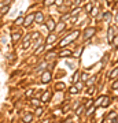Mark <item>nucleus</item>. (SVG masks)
Listing matches in <instances>:
<instances>
[{"label":"nucleus","instance_id":"31","mask_svg":"<svg viewBox=\"0 0 118 123\" xmlns=\"http://www.w3.org/2000/svg\"><path fill=\"white\" fill-rule=\"evenodd\" d=\"M92 103H94L92 100H87V101H85V105H84V108H89V107L92 105Z\"/></svg>","mask_w":118,"mask_h":123},{"label":"nucleus","instance_id":"36","mask_svg":"<svg viewBox=\"0 0 118 123\" xmlns=\"http://www.w3.org/2000/svg\"><path fill=\"white\" fill-rule=\"evenodd\" d=\"M56 56V53H54V52H51V53H47V56H45V59H51V57Z\"/></svg>","mask_w":118,"mask_h":123},{"label":"nucleus","instance_id":"6","mask_svg":"<svg viewBox=\"0 0 118 123\" xmlns=\"http://www.w3.org/2000/svg\"><path fill=\"white\" fill-rule=\"evenodd\" d=\"M78 36H80V32H78V30H74V32H71L70 34H69V36H66V38L69 40V42H71V41H74V40H76V38H77Z\"/></svg>","mask_w":118,"mask_h":123},{"label":"nucleus","instance_id":"14","mask_svg":"<svg viewBox=\"0 0 118 123\" xmlns=\"http://www.w3.org/2000/svg\"><path fill=\"white\" fill-rule=\"evenodd\" d=\"M55 40H56V36L54 34V33H51V34L47 37V44H51V42H54Z\"/></svg>","mask_w":118,"mask_h":123},{"label":"nucleus","instance_id":"27","mask_svg":"<svg viewBox=\"0 0 118 123\" xmlns=\"http://www.w3.org/2000/svg\"><path fill=\"white\" fill-rule=\"evenodd\" d=\"M69 92H70V94H76V93H78V89H77L76 86H71Z\"/></svg>","mask_w":118,"mask_h":123},{"label":"nucleus","instance_id":"18","mask_svg":"<svg viewBox=\"0 0 118 123\" xmlns=\"http://www.w3.org/2000/svg\"><path fill=\"white\" fill-rule=\"evenodd\" d=\"M55 30H56V32H63V30H65V23H63V22H61L59 25H56Z\"/></svg>","mask_w":118,"mask_h":123},{"label":"nucleus","instance_id":"42","mask_svg":"<svg viewBox=\"0 0 118 123\" xmlns=\"http://www.w3.org/2000/svg\"><path fill=\"white\" fill-rule=\"evenodd\" d=\"M114 42V47H118V36H115V41H113Z\"/></svg>","mask_w":118,"mask_h":123},{"label":"nucleus","instance_id":"30","mask_svg":"<svg viewBox=\"0 0 118 123\" xmlns=\"http://www.w3.org/2000/svg\"><path fill=\"white\" fill-rule=\"evenodd\" d=\"M36 114H37V116H40L43 114V108L41 107H36Z\"/></svg>","mask_w":118,"mask_h":123},{"label":"nucleus","instance_id":"8","mask_svg":"<svg viewBox=\"0 0 118 123\" xmlns=\"http://www.w3.org/2000/svg\"><path fill=\"white\" fill-rule=\"evenodd\" d=\"M45 67H47V62H41V63L36 67V73H44L43 70H45Z\"/></svg>","mask_w":118,"mask_h":123},{"label":"nucleus","instance_id":"40","mask_svg":"<svg viewBox=\"0 0 118 123\" xmlns=\"http://www.w3.org/2000/svg\"><path fill=\"white\" fill-rule=\"evenodd\" d=\"M34 62H36V55H34V56H32V57H30V60H29V63H34Z\"/></svg>","mask_w":118,"mask_h":123},{"label":"nucleus","instance_id":"51","mask_svg":"<svg viewBox=\"0 0 118 123\" xmlns=\"http://www.w3.org/2000/svg\"><path fill=\"white\" fill-rule=\"evenodd\" d=\"M117 36H118V34H117Z\"/></svg>","mask_w":118,"mask_h":123},{"label":"nucleus","instance_id":"1","mask_svg":"<svg viewBox=\"0 0 118 123\" xmlns=\"http://www.w3.org/2000/svg\"><path fill=\"white\" fill-rule=\"evenodd\" d=\"M114 37H115V27H114V26H110V27H109V32H107V41H109L110 44H113Z\"/></svg>","mask_w":118,"mask_h":123},{"label":"nucleus","instance_id":"41","mask_svg":"<svg viewBox=\"0 0 118 123\" xmlns=\"http://www.w3.org/2000/svg\"><path fill=\"white\" fill-rule=\"evenodd\" d=\"M113 118H115V112H110L109 115V119H113Z\"/></svg>","mask_w":118,"mask_h":123},{"label":"nucleus","instance_id":"37","mask_svg":"<svg viewBox=\"0 0 118 123\" xmlns=\"http://www.w3.org/2000/svg\"><path fill=\"white\" fill-rule=\"evenodd\" d=\"M111 88H113V89H118V81H114V82H113Z\"/></svg>","mask_w":118,"mask_h":123},{"label":"nucleus","instance_id":"22","mask_svg":"<svg viewBox=\"0 0 118 123\" xmlns=\"http://www.w3.org/2000/svg\"><path fill=\"white\" fill-rule=\"evenodd\" d=\"M95 92H96V88H95V86H89V88H88V94H89V96H94Z\"/></svg>","mask_w":118,"mask_h":123},{"label":"nucleus","instance_id":"43","mask_svg":"<svg viewBox=\"0 0 118 123\" xmlns=\"http://www.w3.org/2000/svg\"><path fill=\"white\" fill-rule=\"evenodd\" d=\"M32 92H33V90H28V93H26V94H28L29 97H30V96H32Z\"/></svg>","mask_w":118,"mask_h":123},{"label":"nucleus","instance_id":"10","mask_svg":"<svg viewBox=\"0 0 118 123\" xmlns=\"http://www.w3.org/2000/svg\"><path fill=\"white\" fill-rule=\"evenodd\" d=\"M59 56H61V57L71 56V51H70V49H65V51H61V52H59Z\"/></svg>","mask_w":118,"mask_h":123},{"label":"nucleus","instance_id":"28","mask_svg":"<svg viewBox=\"0 0 118 123\" xmlns=\"http://www.w3.org/2000/svg\"><path fill=\"white\" fill-rule=\"evenodd\" d=\"M43 51H44V47H43V45H41V47H39V49H36V52H34V55H36V56H37V55H40V53H41V52H43Z\"/></svg>","mask_w":118,"mask_h":123},{"label":"nucleus","instance_id":"38","mask_svg":"<svg viewBox=\"0 0 118 123\" xmlns=\"http://www.w3.org/2000/svg\"><path fill=\"white\" fill-rule=\"evenodd\" d=\"M39 37H40V34H39V33H34V34H32V41H33V40H36V38H39Z\"/></svg>","mask_w":118,"mask_h":123},{"label":"nucleus","instance_id":"26","mask_svg":"<svg viewBox=\"0 0 118 123\" xmlns=\"http://www.w3.org/2000/svg\"><path fill=\"white\" fill-rule=\"evenodd\" d=\"M82 112H84V107H78L77 109H76V115H82Z\"/></svg>","mask_w":118,"mask_h":123},{"label":"nucleus","instance_id":"39","mask_svg":"<svg viewBox=\"0 0 118 123\" xmlns=\"http://www.w3.org/2000/svg\"><path fill=\"white\" fill-rule=\"evenodd\" d=\"M62 3H63V0H55V4L56 6H59V7L62 6Z\"/></svg>","mask_w":118,"mask_h":123},{"label":"nucleus","instance_id":"25","mask_svg":"<svg viewBox=\"0 0 118 123\" xmlns=\"http://www.w3.org/2000/svg\"><path fill=\"white\" fill-rule=\"evenodd\" d=\"M30 104H32V105H34V107H40V101H39V100H36V98H32Z\"/></svg>","mask_w":118,"mask_h":123},{"label":"nucleus","instance_id":"35","mask_svg":"<svg viewBox=\"0 0 118 123\" xmlns=\"http://www.w3.org/2000/svg\"><path fill=\"white\" fill-rule=\"evenodd\" d=\"M87 79H88V75L85 73H82L81 74V81H87Z\"/></svg>","mask_w":118,"mask_h":123},{"label":"nucleus","instance_id":"48","mask_svg":"<svg viewBox=\"0 0 118 123\" xmlns=\"http://www.w3.org/2000/svg\"><path fill=\"white\" fill-rule=\"evenodd\" d=\"M115 123H118V116H117V119H115Z\"/></svg>","mask_w":118,"mask_h":123},{"label":"nucleus","instance_id":"13","mask_svg":"<svg viewBox=\"0 0 118 123\" xmlns=\"http://www.w3.org/2000/svg\"><path fill=\"white\" fill-rule=\"evenodd\" d=\"M19 38H21V33H19V32L12 33V42H18Z\"/></svg>","mask_w":118,"mask_h":123},{"label":"nucleus","instance_id":"17","mask_svg":"<svg viewBox=\"0 0 118 123\" xmlns=\"http://www.w3.org/2000/svg\"><path fill=\"white\" fill-rule=\"evenodd\" d=\"M24 16H22V14H21V15L18 16V18H16V21L15 22H14V25H15V26H18V25H21V23H24Z\"/></svg>","mask_w":118,"mask_h":123},{"label":"nucleus","instance_id":"46","mask_svg":"<svg viewBox=\"0 0 118 123\" xmlns=\"http://www.w3.org/2000/svg\"><path fill=\"white\" fill-rule=\"evenodd\" d=\"M115 22L118 23V12H117V15H115Z\"/></svg>","mask_w":118,"mask_h":123},{"label":"nucleus","instance_id":"9","mask_svg":"<svg viewBox=\"0 0 118 123\" xmlns=\"http://www.w3.org/2000/svg\"><path fill=\"white\" fill-rule=\"evenodd\" d=\"M49 98H51V92H44L43 93V97H41V101L43 103H47V101H49Z\"/></svg>","mask_w":118,"mask_h":123},{"label":"nucleus","instance_id":"23","mask_svg":"<svg viewBox=\"0 0 118 123\" xmlns=\"http://www.w3.org/2000/svg\"><path fill=\"white\" fill-rule=\"evenodd\" d=\"M95 108H96V107H89V108H87V114H85V115L91 116V115L95 112Z\"/></svg>","mask_w":118,"mask_h":123},{"label":"nucleus","instance_id":"32","mask_svg":"<svg viewBox=\"0 0 118 123\" xmlns=\"http://www.w3.org/2000/svg\"><path fill=\"white\" fill-rule=\"evenodd\" d=\"M76 88H77L78 90H81L82 88H84V83H82V82H77V83H76Z\"/></svg>","mask_w":118,"mask_h":123},{"label":"nucleus","instance_id":"7","mask_svg":"<svg viewBox=\"0 0 118 123\" xmlns=\"http://www.w3.org/2000/svg\"><path fill=\"white\" fill-rule=\"evenodd\" d=\"M34 22L39 23V25L44 22V15H43V12H37V14H34Z\"/></svg>","mask_w":118,"mask_h":123},{"label":"nucleus","instance_id":"24","mask_svg":"<svg viewBox=\"0 0 118 123\" xmlns=\"http://www.w3.org/2000/svg\"><path fill=\"white\" fill-rule=\"evenodd\" d=\"M98 12H99V10H98V7H94L92 8V11H91V16H98Z\"/></svg>","mask_w":118,"mask_h":123},{"label":"nucleus","instance_id":"4","mask_svg":"<svg viewBox=\"0 0 118 123\" xmlns=\"http://www.w3.org/2000/svg\"><path fill=\"white\" fill-rule=\"evenodd\" d=\"M51 78H52L51 73H49V71H44L43 75H41V82H43V83H48V82L51 81Z\"/></svg>","mask_w":118,"mask_h":123},{"label":"nucleus","instance_id":"21","mask_svg":"<svg viewBox=\"0 0 118 123\" xmlns=\"http://www.w3.org/2000/svg\"><path fill=\"white\" fill-rule=\"evenodd\" d=\"M92 8H94V4H92V3H88L87 6H85V11H87L88 14H91V11H92Z\"/></svg>","mask_w":118,"mask_h":123},{"label":"nucleus","instance_id":"33","mask_svg":"<svg viewBox=\"0 0 118 123\" xmlns=\"http://www.w3.org/2000/svg\"><path fill=\"white\" fill-rule=\"evenodd\" d=\"M78 78H80V73L77 71V73L74 74V77H73V82H77L78 81Z\"/></svg>","mask_w":118,"mask_h":123},{"label":"nucleus","instance_id":"5","mask_svg":"<svg viewBox=\"0 0 118 123\" xmlns=\"http://www.w3.org/2000/svg\"><path fill=\"white\" fill-rule=\"evenodd\" d=\"M55 27H56V25H55V21L52 19V18H48V21H47V29H48V32H54L55 30Z\"/></svg>","mask_w":118,"mask_h":123},{"label":"nucleus","instance_id":"11","mask_svg":"<svg viewBox=\"0 0 118 123\" xmlns=\"http://www.w3.org/2000/svg\"><path fill=\"white\" fill-rule=\"evenodd\" d=\"M32 119H33V115H30V114H26V115H24V116H22V122H24V123L32 122Z\"/></svg>","mask_w":118,"mask_h":123},{"label":"nucleus","instance_id":"15","mask_svg":"<svg viewBox=\"0 0 118 123\" xmlns=\"http://www.w3.org/2000/svg\"><path fill=\"white\" fill-rule=\"evenodd\" d=\"M117 75H118V68H114V70H111V73L109 74V78H110V79H114Z\"/></svg>","mask_w":118,"mask_h":123},{"label":"nucleus","instance_id":"3","mask_svg":"<svg viewBox=\"0 0 118 123\" xmlns=\"http://www.w3.org/2000/svg\"><path fill=\"white\" fill-rule=\"evenodd\" d=\"M95 32H96L95 27H87L85 32H84V40H89V38L95 34Z\"/></svg>","mask_w":118,"mask_h":123},{"label":"nucleus","instance_id":"45","mask_svg":"<svg viewBox=\"0 0 118 123\" xmlns=\"http://www.w3.org/2000/svg\"><path fill=\"white\" fill-rule=\"evenodd\" d=\"M106 1H107V4H111V3H113L114 0H106Z\"/></svg>","mask_w":118,"mask_h":123},{"label":"nucleus","instance_id":"29","mask_svg":"<svg viewBox=\"0 0 118 123\" xmlns=\"http://www.w3.org/2000/svg\"><path fill=\"white\" fill-rule=\"evenodd\" d=\"M54 3H55V0H44V4H45V6H52V4H54Z\"/></svg>","mask_w":118,"mask_h":123},{"label":"nucleus","instance_id":"12","mask_svg":"<svg viewBox=\"0 0 118 123\" xmlns=\"http://www.w3.org/2000/svg\"><path fill=\"white\" fill-rule=\"evenodd\" d=\"M110 101H111L110 97L104 96V97H103V101H102V107H109V105H110Z\"/></svg>","mask_w":118,"mask_h":123},{"label":"nucleus","instance_id":"44","mask_svg":"<svg viewBox=\"0 0 118 123\" xmlns=\"http://www.w3.org/2000/svg\"><path fill=\"white\" fill-rule=\"evenodd\" d=\"M63 123H71V119H67V120H65Z\"/></svg>","mask_w":118,"mask_h":123},{"label":"nucleus","instance_id":"47","mask_svg":"<svg viewBox=\"0 0 118 123\" xmlns=\"http://www.w3.org/2000/svg\"><path fill=\"white\" fill-rule=\"evenodd\" d=\"M43 123H49V120H48V119H45V120H44Z\"/></svg>","mask_w":118,"mask_h":123},{"label":"nucleus","instance_id":"16","mask_svg":"<svg viewBox=\"0 0 118 123\" xmlns=\"http://www.w3.org/2000/svg\"><path fill=\"white\" fill-rule=\"evenodd\" d=\"M95 79H96V77H92V78H89V79H87V82H85V85H87L88 88H89V86H94Z\"/></svg>","mask_w":118,"mask_h":123},{"label":"nucleus","instance_id":"19","mask_svg":"<svg viewBox=\"0 0 118 123\" xmlns=\"http://www.w3.org/2000/svg\"><path fill=\"white\" fill-rule=\"evenodd\" d=\"M55 89L56 90H65V83H63V82H58L55 85Z\"/></svg>","mask_w":118,"mask_h":123},{"label":"nucleus","instance_id":"50","mask_svg":"<svg viewBox=\"0 0 118 123\" xmlns=\"http://www.w3.org/2000/svg\"><path fill=\"white\" fill-rule=\"evenodd\" d=\"M102 123H104V122H103V120H102Z\"/></svg>","mask_w":118,"mask_h":123},{"label":"nucleus","instance_id":"2","mask_svg":"<svg viewBox=\"0 0 118 123\" xmlns=\"http://www.w3.org/2000/svg\"><path fill=\"white\" fill-rule=\"evenodd\" d=\"M33 22H34V14H29V15H26V18L24 19V26L25 27H29Z\"/></svg>","mask_w":118,"mask_h":123},{"label":"nucleus","instance_id":"34","mask_svg":"<svg viewBox=\"0 0 118 123\" xmlns=\"http://www.w3.org/2000/svg\"><path fill=\"white\" fill-rule=\"evenodd\" d=\"M8 8H10L8 6H4V7H1V14H6V12L8 11Z\"/></svg>","mask_w":118,"mask_h":123},{"label":"nucleus","instance_id":"49","mask_svg":"<svg viewBox=\"0 0 118 123\" xmlns=\"http://www.w3.org/2000/svg\"><path fill=\"white\" fill-rule=\"evenodd\" d=\"M114 1H118V0H114Z\"/></svg>","mask_w":118,"mask_h":123},{"label":"nucleus","instance_id":"20","mask_svg":"<svg viewBox=\"0 0 118 123\" xmlns=\"http://www.w3.org/2000/svg\"><path fill=\"white\" fill-rule=\"evenodd\" d=\"M103 21H106V22H109V21H110L111 19V12H104V14H103Z\"/></svg>","mask_w":118,"mask_h":123}]
</instances>
